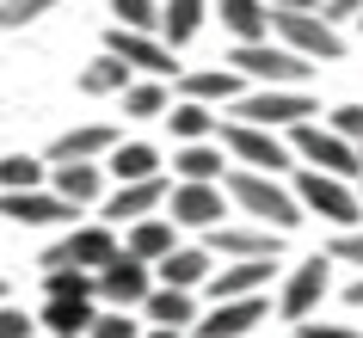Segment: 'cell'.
<instances>
[{
	"label": "cell",
	"instance_id": "27",
	"mask_svg": "<svg viewBox=\"0 0 363 338\" xmlns=\"http://www.w3.org/2000/svg\"><path fill=\"white\" fill-rule=\"evenodd\" d=\"M93 320H99V301H43L38 326L50 338H93Z\"/></svg>",
	"mask_w": 363,
	"mask_h": 338
},
{
	"label": "cell",
	"instance_id": "38",
	"mask_svg": "<svg viewBox=\"0 0 363 338\" xmlns=\"http://www.w3.org/2000/svg\"><path fill=\"white\" fill-rule=\"evenodd\" d=\"M38 332V314H25L13 301H0V338H31Z\"/></svg>",
	"mask_w": 363,
	"mask_h": 338
},
{
	"label": "cell",
	"instance_id": "31",
	"mask_svg": "<svg viewBox=\"0 0 363 338\" xmlns=\"http://www.w3.org/2000/svg\"><path fill=\"white\" fill-rule=\"evenodd\" d=\"M50 185V160L38 154H6L0 160V191H43Z\"/></svg>",
	"mask_w": 363,
	"mask_h": 338
},
{
	"label": "cell",
	"instance_id": "24",
	"mask_svg": "<svg viewBox=\"0 0 363 338\" xmlns=\"http://www.w3.org/2000/svg\"><path fill=\"white\" fill-rule=\"evenodd\" d=\"M50 191H56V197H68L74 209H86V203H99V197H105V167H99V160L50 167Z\"/></svg>",
	"mask_w": 363,
	"mask_h": 338
},
{
	"label": "cell",
	"instance_id": "9",
	"mask_svg": "<svg viewBox=\"0 0 363 338\" xmlns=\"http://www.w3.org/2000/svg\"><path fill=\"white\" fill-rule=\"evenodd\" d=\"M271 31H277V43H289L308 62H339L345 56V38L326 13H271Z\"/></svg>",
	"mask_w": 363,
	"mask_h": 338
},
{
	"label": "cell",
	"instance_id": "29",
	"mask_svg": "<svg viewBox=\"0 0 363 338\" xmlns=\"http://www.w3.org/2000/svg\"><path fill=\"white\" fill-rule=\"evenodd\" d=\"M203 13H210V0H160V38H167V50H185L203 31Z\"/></svg>",
	"mask_w": 363,
	"mask_h": 338
},
{
	"label": "cell",
	"instance_id": "19",
	"mask_svg": "<svg viewBox=\"0 0 363 338\" xmlns=\"http://www.w3.org/2000/svg\"><path fill=\"white\" fill-rule=\"evenodd\" d=\"M179 98H197V105H240V98H247V74L228 68V62L191 68V74L179 80Z\"/></svg>",
	"mask_w": 363,
	"mask_h": 338
},
{
	"label": "cell",
	"instance_id": "44",
	"mask_svg": "<svg viewBox=\"0 0 363 338\" xmlns=\"http://www.w3.org/2000/svg\"><path fill=\"white\" fill-rule=\"evenodd\" d=\"M345 301H351V308H363V277L351 283V289H345Z\"/></svg>",
	"mask_w": 363,
	"mask_h": 338
},
{
	"label": "cell",
	"instance_id": "13",
	"mask_svg": "<svg viewBox=\"0 0 363 338\" xmlns=\"http://www.w3.org/2000/svg\"><path fill=\"white\" fill-rule=\"evenodd\" d=\"M203 246H210L216 259H277L284 252V234L265 222H222L203 234Z\"/></svg>",
	"mask_w": 363,
	"mask_h": 338
},
{
	"label": "cell",
	"instance_id": "46",
	"mask_svg": "<svg viewBox=\"0 0 363 338\" xmlns=\"http://www.w3.org/2000/svg\"><path fill=\"white\" fill-rule=\"evenodd\" d=\"M357 31H363V19H357Z\"/></svg>",
	"mask_w": 363,
	"mask_h": 338
},
{
	"label": "cell",
	"instance_id": "36",
	"mask_svg": "<svg viewBox=\"0 0 363 338\" xmlns=\"http://www.w3.org/2000/svg\"><path fill=\"white\" fill-rule=\"evenodd\" d=\"M93 338H142V320H135V314H123V308H99Z\"/></svg>",
	"mask_w": 363,
	"mask_h": 338
},
{
	"label": "cell",
	"instance_id": "16",
	"mask_svg": "<svg viewBox=\"0 0 363 338\" xmlns=\"http://www.w3.org/2000/svg\"><path fill=\"white\" fill-rule=\"evenodd\" d=\"M167 215H172L179 227H197V234H210V227L228 222V191H222V185H172Z\"/></svg>",
	"mask_w": 363,
	"mask_h": 338
},
{
	"label": "cell",
	"instance_id": "39",
	"mask_svg": "<svg viewBox=\"0 0 363 338\" xmlns=\"http://www.w3.org/2000/svg\"><path fill=\"white\" fill-rule=\"evenodd\" d=\"M326 123H333L345 142H357V148H363V105H339V111H326Z\"/></svg>",
	"mask_w": 363,
	"mask_h": 338
},
{
	"label": "cell",
	"instance_id": "3",
	"mask_svg": "<svg viewBox=\"0 0 363 338\" xmlns=\"http://www.w3.org/2000/svg\"><path fill=\"white\" fill-rule=\"evenodd\" d=\"M289 148H296L302 167L333 172V179H357L363 172V148L345 142V135L333 130V123H320V117H314V123H296V130H289Z\"/></svg>",
	"mask_w": 363,
	"mask_h": 338
},
{
	"label": "cell",
	"instance_id": "21",
	"mask_svg": "<svg viewBox=\"0 0 363 338\" xmlns=\"http://www.w3.org/2000/svg\"><path fill=\"white\" fill-rule=\"evenodd\" d=\"M154 277L167 283V289H210V277H216V252L210 246H179L172 259H160L154 264Z\"/></svg>",
	"mask_w": 363,
	"mask_h": 338
},
{
	"label": "cell",
	"instance_id": "40",
	"mask_svg": "<svg viewBox=\"0 0 363 338\" xmlns=\"http://www.w3.org/2000/svg\"><path fill=\"white\" fill-rule=\"evenodd\" d=\"M296 338H363L357 326H345V320H302Z\"/></svg>",
	"mask_w": 363,
	"mask_h": 338
},
{
	"label": "cell",
	"instance_id": "34",
	"mask_svg": "<svg viewBox=\"0 0 363 338\" xmlns=\"http://www.w3.org/2000/svg\"><path fill=\"white\" fill-rule=\"evenodd\" d=\"M123 31H160V0H105Z\"/></svg>",
	"mask_w": 363,
	"mask_h": 338
},
{
	"label": "cell",
	"instance_id": "42",
	"mask_svg": "<svg viewBox=\"0 0 363 338\" xmlns=\"http://www.w3.org/2000/svg\"><path fill=\"white\" fill-rule=\"evenodd\" d=\"M271 13H320V0H265Z\"/></svg>",
	"mask_w": 363,
	"mask_h": 338
},
{
	"label": "cell",
	"instance_id": "26",
	"mask_svg": "<svg viewBox=\"0 0 363 338\" xmlns=\"http://www.w3.org/2000/svg\"><path fill=\"white\" fill-rule=\"evenodd\" d=\"M142 314H148L154 326H179V332H197V320H203V314H197V295H191V289H167V283L142 301Z\"/></svg>",
	"mask_w": 363,
	"mask_h": 338
},
{
	"label": "cell",
	"instance_id": "45",
	"mask_svg": "<svg viewBox=\"0 0 363 338\" xmlns=\"http://www.w3.org/2000/svg\"><path fill=\"white\" fill-rule=\"evenodd\" d=\"M0 301H6V277H0Z\"/></svg>",
	"mask_w": 363,
	"mask_h": 338
},
{
	"label": "cell",
	"instance_id": "23",
	"mask_svg": "<svg viewBox=\"0 0 363 338\" xmlns=\"http://www.w3.org/2000/svg\"><path fill=\"white\" fill-rule=\"evenodd\" d=\"M210 6L234 43H271V6L265 0H210Z\"/></svg>",
	"mask_w": 363,
	"mask_h": 338
},
{
	"label": "cell",
	"instance_id": "5",
	"mask_svg": "<svg viewBox=\"0 0 363 338\" xmlns=\"http://www.w3.org/2000/svg\"><path fill=\"white\" fill-rule=\"evenodd\" d=\"M222 148H228V160H234V167L271 172V179L296 167V148H289V135L259 130V123H240V117H228V123H222Z\"/></svg>",
	"mask_w": 363,
	"mask_h": 338
},
{
	"label": "cell",
	"instance_id": "6",
	"mask_svg": "<svg viewBox=\"0 0 363 338\" xmlns=\"http://www.w3.org/2000/svg\"><path fill=\"white\" fill-rule=\"evenodd\" d=\"M296 197H302L308 215H320L345 234V227H357L363 215V191H351V179H333V172H314V167H296Z\"/></svg>",
	"mask_w": 363,
	"mask_h": 338
},
{
	"label": "cell",
	"instance_id": "33",
	"mask_svg": "<svg viewBox=\"0 0 363 338\" xmlns=\"http://www.w3.org/2000/svg\"><path fill=\"white\" fill-rule=\"evenodd\" d=\"M117 105H123V117H167L172 111V93H167V80H135Z\"/></svg>",
	"mask_w": 363,
	"mask_h": 338
},
{
	"label": "cell",
	"instance_id": "11",
	"mask_svg": "<svg viewBox=\"0 0 363 338\" xmlns=\"http://www.w3.org/2000/svg\"><path fill=\"white\" fill-rule=\"evenodd\" d=\"M105 50H111L117 62H130L142 80H167L172 68H179V62H172L179 50H167L160 31H123V25H111V31H105Z\"/></svg>",
	"mask_w": 363,
	"mask_h": 338
},
{
	"label": "cell",
	"instance_id": "32",
	"mask_svg": "<svg viewBox=\"0 0 363 338\" xmlns=\"http://www.w3.org/2000/svg\"><path fill=\"white\" fill-rule=\"evenodd\" d=\"M43 301H99L93 271H43Z\"/></svg>",
	"mask_w": 363,
	"mask_h": 338
},
{
	"label": "cell",
	"instance_id": "4",
	"mask_svg": "<svg viewBox=\"0 0 363 338\" xmlns=\"http://www.w3.org/2000/svg\"><path fill=\"white\" fill-rule=\"evenodd\" d=\"M228 68H240V74L259 80V86H308V80H314V62L296 56L289 43H234Z\"/></svg>",
	"mask_w": 363,
	"mask_h": 338
},
{
	"label": "cell",
	"instance_id": "8",
	"mask_svg": "<svg viewBox=\"0 0 363 338\" xmlns=\"http://www.w3.org/2000/svg\"><path fill=\"white\" fill-rule=\"evenodd\" d=\"M326 289H333V259H326V252H314V259H302V264H289L284 283H277V314L302 326V320H314V308L326 301Z\"/></svg>",
	"mask_w": 363,
	"mask_h": 338
},
{
	"label": "cell",
	"instance_id": "1",
	"mask_svg": "<svg viewBox=\"0 0 363 338\" xmlns=\"http://www.w3.org/2000/svg\"><path fill=\"white\" fill-rule=\"evenodd\" d=\"M222 191H228V203L240 209L247 222H265V227H277V234H289V227L308 215L302 197H296V185L271 179V172H252V167H234L228 179H222Z\"/></svg>",
	"mask_w": 363,
	"mask_h": 338
},
{
	"label": "cell",
	"instance_id": "43",
	"mask_svg": "<svg viewBox=\"0 0 363 338\" xmlns=\"http://www.w3.org/2000/svg\"><path fill=\"white\" fill-rule=\"evenodd\" d=\"M142 338H191V332H179V326H154V332H142Z\"/></svg>",
	"mask_w": 363,
	"mask_h": 338
},
{
	"label": "cell",
	"instance_id": "15",
	"mask_svg": "<svg viewBox=\"0 0 363 338\" xmlns=\"http://www.w3.org/2000/svg\"><path fill=\"white\" fill-rule=\"evenodd\" d=\"M117 148H123V135H117L111 123H74V130H62L56 142H50L43 160H50V167H74V160H99V167H105Z\"/></svg>",
	"mask_w": 363,
	"mask_h": 338
},
{
	"label": "cell",
	"instance_id": "7",
	"mask_svg": "<svg viewBox=\"0 0 363 338\" xmlns=\"http://www.w3.org/2000/svg\"><path fill=\"white\" fill-rule=\"evenodd\" d=\"M234 117L240 123H259V130H296V123H314V98H308V86H252L240 105H234Z\"/></svg>",
	"mask_w": 363,
	"mask_h": 338
},
{
	"label": "cell",
	"instance_id": "35",
	"mask_svg": "<svg viewBox=\"0 0 363 338\" xmlns=\"http://www.w3.org/2000/svg\"><path fill=\"white\" fill-rule=\"evenodd\" d=\"M43 13H56V0H0V31H25Z\"/></svg>",
	"mask_w": 363,
	"mask_h": 338
},
{
	"label": "cell",
	"instance_id": "20",
	"mask_svg": "<svg viewBox=\"0 0 363 338\" xmlns=\"http://www.w3.org/2000/svg\"><path fill=\"white\" fill-rule=\"evenodd\" d=\"M228 148L222 142H185V148H172V179L179 185H222L228 179Z\"/></svg>",
	"mask_w": 363,
	"mask_h": 338
},
{
	"label": "cell",
	"instance_id": "37",
	"mask_svg": "<svg viewBox=\"0 0 363 338\" xmlns=\"http://www.w3.org/2000/svg\"><path fill=\"white\" fill-rule=\"evenodd\" d=\"M326 259H333V264H363V227H345V234H333Z\"/></svg>",
	"mask_w": 363,
	"mask_h": 338
},
{
	"label": "cell",
	"instance_id": "18",
	"mask_svg": "<svg viewBox=\"0 0 363 338\" xmlns=\"http://www.w3.org/2000/svg\"><path fill=\"white\" fill-rule=\"evenodd\" d=\"M271 314V295H240V301H210V314L197 320L191 338H247Z\"/></svg>",
	"mask_w": 363,
	"mask_h": 338
},
{
	"label": "cell",
	"instance_id": "2",
	"mask_svg": "<svg viewBox=\"0 0 363 338\" xmlns=\"http://www.w3.org/2000/svg\"><path fill=\"white\" fill-rule=\"evenodd\" d=\"M117 252H123V240H117L111 222H80V227H68L56 246H43L38 264H43V271H93V277H99Z\"/></svg>",
	"mask_w": 363,
	"mask_h": 338
},
{
	"label": "cell",
	"instance_id": "17",
	"mask_svg": "<svg viewBox=\"0 0 363 338\" xmlns=\"http://www.w3.org/2000/svg\"><path fill=\"white\" fill-rule=\"evenodd\" d=\"M277 259H222L210 277V301H240V295H271Z\"/></svg>",
	"mask_w": 363,
	"mask_h": 338
},
{
	"label": "cell",
	"instance_id": "14",
	"mask_svg": "<svg viewBox=\"0 0 363 338\" xmlns=\"http://www.w3.org/2000/svg\"><path fill=\"white\" fill-rule=\"evenodd\" d=\"M167 197H172V179L117 185L111 197H105V215H99V222H111V227H135V222H148V215H167Z\"/></svg>",
	"mask_w": 363,
	"mask_h": 338
},
{
	"label": "cell",
	"instance_id": "28",
	"mask_svg": "<svg viewBox=\"0 0 363 338\" xmlns=\"http://www.w3.org/2000/svg\"><path fill=\"white\" fill-rule=\"evenodd\" d=\"M172 142L185 148V142H210V135H222V117H216V105H197V98H172Z\"/></svg>",
	"mask_w": 363,
	"mask_h": 338
},
{
	"label": "cell",
	"instance_id": "25",
	"mask_svg": "<svg viewBox=\"0 0 363 338\" xmlns=\"http://www.w3.org/2000/svg\"><path fill=\"white\" fill-rule=\"evenodd\" d=\"M130 86H135V68H130V62H117L111 50H99V56L80 68V93H86V98H123Z\"/></svg>",
	"mask_w": 363,
	"mask_h": 338
},
{
	"label": "cell",
	"instance_id": "30",
	"mask_svg": "<svg viewBox=\"0 0 363 338\" xmlns=\"http://www.w3.org/2000/svg\"><path fill=\"white\" fill-rule=\"evenodd\" d=\"M105 172H111L117 185H142V179H167L160 172V148H148V142H123V148L105 160Z\"/></svg>",
	"mask_w": 363,
	"mask_h": 338
},
{
	"label": "cell",
	"instance_id": "22",
	"mask_svg": "<svg viewBox=\"0 0 363 338\" xmlns=\"http://www.w3.org/2000/svg\"><path fill=\"white\" fill-rule=\"evenodd\" d=\"M179 222L172 215H148V222H135V227H123V252H135L142 264H160V259H172L179 252Z\"/></svg>",
	"mask_w": 363,
	"mask_h": 338
},
{
	"label": "cell",
	"instance_id": "10",
	"mask_svg": "<svg viewBox=\"0 0 363 338\" xmlns=\"http://www.w3.org/2000/svg\"><path fill=\"white\" fill-rule=\"evenodd\" d=\"M160 289L154 264H142L135 252H117L105 271H99V308H123V314H142V301Z\"/></svg>",
	"mask_w": 363,
	"mask_h": 338
},
{
	"label": "cell",
	"instance_id": "12",
	"mask_svg": "<svg viewBox=\"0 0 363 338\" xmlns=\"http://www.w3.org/2000/svg\"><path fill=\"white\" fill-rule=\"evenodd\" d=\"M0 215L13 227H74L80 209L43 185V191H0Z\"/></svg>",
	"mask_w": 363,
	"mask_h": 338
},
{
	"label": "cell",
	"instance_id": "41",
	"mask_svg": "<svg viewBox=\"0 0 363 338\" xmlns=\"http://www.w3.org/2000/svg\"><path fill=\"white\" fill-rule=\"evenodd\" d=\"M320 13L333 25H339V19H363V0H320Z\"/></svg>",
	"mask_w": 363,
	"mask_h": 338
}]
</instances>
